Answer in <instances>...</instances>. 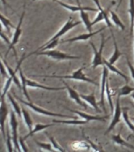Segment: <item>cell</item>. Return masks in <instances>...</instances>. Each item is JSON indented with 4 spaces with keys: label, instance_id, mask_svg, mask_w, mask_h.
<instances>
[{
    "label": "cell",
    "instance_id": "6da1fadb",
    "mask_svg": "<svg viewBox=\"0 0 134 152\" xmlns=\"http://www.w3.org/2000/svg\"><path fill=\"white\" fill-rule=\"evenodd\" d=\"M85 66H81L80 68L74 71L72 75H39L40 77H45V78H59V79H73V80H79L83 81L85 83H91L92 85L96 86L97 84L95 83V81H93L91 78H88L86 75H85L83 71L85 68Z\"/></svg>",
    "mask_w": 134,
    "mask_h": 152
},
{
    "label": "cell",
    "instance_id": "7a4b0ae2",
    "mask_svg": "<svg viewBox=\"0 0 134 152\" xmlns=\"http://www.w3.org/2000/svg\"><path fill=\"white\" fill-rule=\"evenodd\" d=\"M16 98L18 100L19 102L22 103L23 104L28 106L29 109H31L33 111L39 115H42V116H53V117H62V118H69V119H77L76 116H66L64 114H60V113H52V112L47 111L46 109H43L41 107L38 106L36 104H33L32 102H25L24 100L19 98V97H16Z\"/></svg>",
    "mask_w": 134,
    "mask_h": 152
},
{
    "label": "cell",
    "instance_id": "3957f363",
    "mask_svg": "<svg viewBox=\"0 0 134 152\" xmlns=\"http://www.w3.org/2000/svg\"><path fill=\"white\" fill-rule=\"evenodd\" d=\"M17 114L14 110L9 113V125L11 128V135L13 139V144H14V151H21V147L19 145V136H18V121L17 120Z\"/></svg>",
    "mask_w": 134,
    "mask_h": 152
},
{
    "label": "cell",
    "instance_id": "277c9868",
    "mask_svg": "<svg viewBox=\"0 0 134 152\" xmlns=\"http://www.w3.org/2000/svg\"><path fill=\"white\" fill-rule=\"evenodd\" d=\"M23 12L21 14V16L19 19V22L17 24V26L15 28V31H14V34H13V37H12L11 43L10 45H9V48H8V51H7V54H6V56H7V55L9 53V52L11 49L14 50V55L15 56L17 59V54L16 49H15V45L19 42V40H20V37H21V33H22V29H21V26H22V22H23V19L25 18V4H24L23 6Z\"/></svg>",
    "mask_w": 134,
    "mask_h": 152
},
{
    "label": "cell",
    "instance_id": "5b68a950",
    "mask_svg": "<svg viewBox=\"0 0 134 152\" xmlns=\"http://www.w3.org/2000/svg\"><path fill=\"white\" fill-rule=\"evenodd\" d=\"M35 54L38 56H46L55 59V60H71V59H80V56H71V55L66 54V53L54 49L47 50V51H43V52H38Z\"/></svg>",
    "mask_w": 134,
    "mask_h": 152
},
{
    "label": "cell",
    "instance_id": "8992f818",
    "mask_svg": "<svg viewBox=\"0 0 134 152\" xmlns=\"http://www.w3.org/2000/svg\"><path fill=\"white\" fill-rule=\"evenodd\" d=\"M105 42H106L105 37H104V35H102L101 45H100L99 50H97L96 48L93 43L90 42V45H92V48L94 50V56H93V60H92V67L94 69H96L97 66H104V57H103V51H104Z\"/></svg>",
    "mask_w": 134,
    "mask_h": 152
},
{
    "label": "cell",
    "instance_id": "52a82bcc",
    "mask_svg": "<svg viewBox=\"0 0 134 152\" xmlns=\"http://www.w3.org/2000/svg\"><path fill=\"white\" fill-rule=\"evenodd\" d=\"M93 2H95V4L96 5V7H98V9H99V13L97 14V16L95 18V19L93 20V21H92V26H94L95 24L98 23L99 21H106V25H107V27H108L110 29H111V32L112 30V25L111 23V19L109 18L108 17V12H109V9L108 10H104L102 8V7L100 6V3H99V0H93Z\"/></svg>",
    "mask_w": 134,
    "mask_h": 152
},
{
    "label": "cell",
    "instance_id": "ba28073f",
    "mask_svg": "<svg viewBox=\"0 0 134 152\" xmlns=\"http://www.w3.org/2000/svg\"><path fill=\"white\" fill-rule=\"evenodd\" d=\"M1 98L2 100H1V104H0V129H1L3 140H6V121L7 120L9 111H8V108L6 103L5 97L1 96Z\"/></svg>",
    "mask_w": 134,
    "mask_h": 152
},
{
    "label": "cell",
    "instance_id": "9c48e42d",
    "mask_svg": "<svg viewBox=\"0 0 134 152\" xmlns=\"http://www.w3.org/2000/svg\"><path fill=\"white\" fill-rule=\"evenodd\" d=\"M80 23H81V21H74V20L73 19V18L70 16V18H69L68 21L66 22V24H65V25H64V26H62L60 29H59V32H58V33H57L53 37L51 38L48 41H51V40H53L59 39L61 37L65 35L68 31H70V29L74 28L75 26L80 25Z\"/></svg>",
    "mask_w": 134,
    "mask_h": 152
},
{
    "label": "cell",
    "instance_id": "30bf717a",
    "mask_svg": "<svg viewBox=\"0 0 134 152\" xmlns=\"http://www.w3.org/2000/svg\"><path fill=\"white\" fill-rule=\"evenodd\" d=\"M108 69L106 66H104V70H103V73H102V78H101V91H100V100L98 102V104H100L104 109V111L105 112V113H106V109L105 107V102H104V96L106 94V83H107V78H108Z\"/></svg>",
    "mask_w": 134,
    "mask_h": 152
},
{
    "label": "cell",
    "instance_id": "8fae6325",
    "mask_svg": "<svg viewBox=\"0 0 134 152\" xmlns=\"http://www.w3.org/2000/svg\"><path fill=\"white\" fill-rule=\"evenodd\" d=\"M113 114V119H112V121H111V124H110V125H109L106 133H108L110 132H111V131L114 128V127L120 122L121 116L122 115V107H121L120 104V96H118V98H117L115 109H114Z\"/></svg>",
    "mask_w": 134,
    "mask_h": 152
},
{
    "label": "cell",
    "instance_id": "7c38bea8",
    "mask_svg": "<svg viewBox=\"0 0 134 152\" xmlns=\"http://www.w3.org/2000/svg\"><path fill=\"white\" fill-rule=\"evenodd\" d=\"M54 2H55L58 4L61 5L62 7H63L64 8H66L70 11L73 12H77V11H81V10H85V11H93L96 12L97 11V10L96 8H92V7H81L80 4L78 6H73V5H69L67 3H65V2H62L59 0H54Z\"/></svg>",
    "mask_w": 134,
    "mask_h": 152
},
{
    "label": "cell",
    "instance_id": "4fadbf2b",
    "mask_svg": "<svg viewBox=\"0 0 134 152\" xmlns=\"http://www.w3.org/2000/svg\"><path fill=\"white\" fill-rule=\"evenodd\" d=\"M106 28V27H104V28H100L99 30L96 31V32H89L88 33H84V34H80L79 36H77V37H72L70 39H68V40H62V43H67V42H75V41H85V40H89L90 38H92L93 36L96 35L98 33H99L100 32H102L103 30H104Z\"/></svg>",
    "mask_w": 134,
    "mask_h": 152
},
{
    "label": "cell",
    "instance_id": "5bb4252c",
    "mask_svg": "<svg viewBox=\"0 0 134 152\" xmlns=\"http://www.w3.org/2000/svg\"><path fill=\"white\" fill-rule=\"evenodd\" d=\"M63 83H64V85H65V86H66V90L68 91L69 96H70V97L71 99L73 100V101H74L77 104H79L80 106L84 107V109H87L88 106L82 102V99H81L80 94H79L76 90H73V88L70 87L67 83H65V82H64Z\"/></svg>",
    "mask_w": 134,
    "mask_h": 152
},
{
    "label": "cell",
    "instance_id": "9a60e30c",
    "mask_svg": "<svg viewBox=\"0 0 134 152\" xmlns=\"http://www.w3.org/2000/svg\"><path fill=\"white\" fill-rule=\"evenodd\" d=\"M69 111L72 112L73 113H76V114H78L79 116L83 118V120H85L88 123L90 121H105L106 120V118L108 117L107 116H92V115H90V114H88V113H83V112H80V111H78V110H73V109H70L67 108Z\"/></svg>",
    "mask_w": 134,
    "mask_h": 152
},
{
    "label": "cell",
    "instance_id": "2e32d148",
    "mask_svg": "<svg viewBox=\"0 0 134 152\" xmlns=\"http://www.w3.org/2000/svg\"><path fill=\"white\" fill-rule=\"evenodd\" d=\"M26 84H27V87L35 88V89H42V90H51V91H59V90H62L66 89V87H51V86L41 85V84L38 83L35 81L28 79V78L26 79Z\"/></svg>",
    "mask_w": 134,
    "mask_h": 152
},
{
    "label": "cell",
    "instance_id": "e0dca14e",
    "mask_svg": "<svg viewBox=\"0 0 134 152\" xmlns=\"http://www.w3.org/2000/svg\"><path fill=\"white\" fill-rule=\"evenodd\" d=\"M80 97H81V99L84 100V101L87 102V103H88L96 111L99 112V113L101 112L100 109H99V106H98V104H98V102H96V97H95L94 92H92L91 94H80Z\"/></svg>",
    "mask_w": 134,
    "mask_h": 152
},
{
    "label": "cell",
    "instance_id": "ac0fdd59",
    "mask_svg": "<svg viewBox=\"0 0 134 152\" xmlns=\"http://www.w3.org/2000/svg\"><path fill=\"white\" fill-rule=\"evenodd\" d=\"M111 35H112V37H113L114 40V52L112 56L110 57L108 61L111 63V64H115V62L118 60L119 58H120L122 56V53L119 51L118 47V44H117V41H116V39L114 37V35L113 31H111Z\"/></svg>",
    "mask_w": 134,
    "mask_h": 152
},
{
    "label": "cell",
    "instance_id": "d6986e66",
    "mask_svg": "<svg viewBox=\"0 0 134 152\" xmlns=\"http://www.w3.org/2000/svg\"><path fill=\"white\" fill-rule=\"evenodd\" d=\"M19 71V76H20V79H21V90L23 91L24 95L25 96L26 99L28 100V102H32L31 101V98L29 97V95H28V90H27V84H26V79L27 78H25V76L24 75L23 71H21V66L19 67L18 69Z\"/></svg>",
    "mask_w": 134,
    "mask_h": 152
},
{
    "label": "cell",
    "instance_id": "ffe728a7",
    "mask_svg": "<svg viewBox=\"0 0 134 152\" xmlns=\"http://www.w3.org/2000/svg\"><path fill=\"white\" fill-rule=\"evenodd\" d=\"M51 126H53V124H35L34 125V127H33V129H32V131H30L29 132V133L28 134H27V135L24 137V140H25L27 138L30 137V136H33L34 134H35L36 132H40V131H43L44 130V129H46V128H49V127H51Z\"/></svg>",
    "mask_w": 134,
    "mask_h": 152
},
{
    "label": "cell",
    "instance_id": "44dd1931",
    "mask_svg": "<svg viewBox=\"0 0 134 152\" xmlns=\"http://www.w3.org/2000/svg\"><path fill=\"white\" fill-rule=\"evenodd\" d=\"M120 133L121 132H119L118 134H117V135H112V140H113L115 143H117V144L120 145V146H122V147H127L129 149L133 150L134 151V146L130 144V143L128 142H126L125 140H123L122 138V136H121Z\"/></svg>",
    "mask_w": 134,
    "mask_h": 152
},
{
    "label": "cell",
    "instance_id": "7402d4cb",
    "mask_svg": "<svg viewBox=\"0 0 134 152\" xmlns=\"http://www.w3.org/2000/svg\"><path fill=\"white\" fill-rule=\"evenodd\" d=\"M104 66H106L109 71H111V72H113V73H115L116 75H118L121 76V77H122V78L126 81V82H128L127 77H126V76H125V75H124V74L120 71V70H118V69L117 68V67H116L113 64H111L110 62L107 61V60L105 59H104Z\"/></svg>",
    "mask_w": 134,
    "mask_h": 152
},
{
    "label": "cell",
    "instance_id": "603a6c76",
    "mask_svg": "<svg viewBox=\"0 0 134 152\" xmlns=\"http://www.w3.org/2000/svg\"><path fill=\"white\" fill-rule=\"evenodd\" d=\"M80 18H81V21L85 24V27H86V28H87V30L88 31V32H92V22L90 21L88 14L86 13L85 10H81V11H80Z\"/></svg>",
    "mask_w": 134,
    "mask_h": 152
},
{
    "label": "cell",
    "instance_id": "cb8c5ba5",
    "mask_svg": "<svg viewBox=\"0 0 134 152\" xmlns=\"http://www.w3.org/2000/svg\"><path fill=\"white\" fill-rule=\"evenodd\" d=\"M21 114H22V118L24 119L25 125L27 126L28 131L30 132L33 129V121H32V118L29 115V113L25 109L22 108L21 109Z\"/></svg>",
    "mask_w": 134,
    "mask_h": 152
},
{
    "label": "cell",
    "instance_id": "d4e9b609",
    "mask_svg": "<svg viewBox=\"0 0 134 152\" xmlns=\"http://www.w3.org/2000/svg\"><path fill=\"white\" fill-rule=\"evenodd\" d=\"M7 97L9 98V102L11 103L12 107H13V109H14V111L15 112V113L17 115L18 117L21 118V116H22V114H21V107L19 106V104H17V102H16V100L14 99V97H13L11 94H9L8 93H7Z\"/></svg>",
    "mask_w": 134,
    "mask_h": 152
},
{
    "label": "cell",
    "instance_id": "484cf974",
    "mask_svg": "<svg viewBox=\"0 0 134 152\" xmlns=\"http://www.w3.org/2000/svg\"><path fill=\"white\" fill-rule=\"evenodd\" d=\"M110 14H111V18H110V19L111 20V21H112L117 27H118V28H120V29L124 30V29H125V26H124V24L122 23V21H121V19L119 18V17H118L114 11H110Z\"/></svg>",
    "mask_w": 134,
    "mask_h": 152
},
{
    "label": "cell",
    "instance_id": "4316f807",
    "mask_svg": "<svg viewBox=\"0 0 134 152\" xmlns=\"http://www.w3.org/2000/svg\"><path fill=\"white\" fill-rule=\"evenodd\" d=\"M6 144H7V148L8 151H13L14 149V144L12 143L13 142V139H12V136L10 137V134H9V129L8 125L6 127Z\"/></svg>",
    "mask_w": 134,
    "mask_h": 152
},
{
    "label": "cell",
    "instance_id": "83f0119b",
    "mask_svg": "<svg viewBox=\"0 0 134 152\" xmlns=\"http://www.w3.org/2000/svg\"><path fill=\"white\" fill-rule=\"evenodd\" d=\"M130 15V33H133L134 27V0H130V10H129Z\"/></svg>",
    "mask_w": 134,
    "mask_h": 152
},
{
    "label": "cell",
    "instance_id": "f1b7e54d",
    "mask_svg": "<svg viewBox=\"0 0 134 152\" xmlns=\"http://www.w3.org/2000/svg\"><path fill=\"white\" fill-rule=\"evenodd\" d=\"M122 116L124 119L125 123L126 124L127 127H129L130 130L132 131L133 132H134V124L132 123L131 119L129 117V114H128V109H122Z\"/></svg>",
    "mask_w": 134,
    "mask_h": 152
},
{
    "label": "cell",
    "instance_id": "f546056e",
    "mask_svg": "<svg viewBox=\"0 0 134 152\" xmlns=\"http://www.w3.org/2000/svg\"><path fill=\"white\" fill-rule=\"evenodd\" d=\"M0 22L2 24L3 27H4L8 32L10 30V28H14V25L11 23V21H9L7 17H5L4 15H2L1 13H0Z\"/></svg>",
    "mask_w": 134,
    "mask_h": 152
},
{
    "label": "cell",
    "instance_id": "4dcf8cb0",
    "mask_svg": "<svg viewBox=\"0 0 134 152\" xmlns=\"http://www.w3.org/2000/svg\"><path fill=\"white\" fill-rule=\"evenodd\" d=\"M54 123H60V124H74V125H80V124H85L88 122L86 121H79L77 119H73V121H59V120H53Z\"/></svg>",
    "mask_w": 134,
    "mask_h": 152
},
{
    "label": "cell",
    "instance_id": "1f68e13d",
    "mask_svg": "<svg viewBox=\"0 0 134 152\" xmlns=\"http://www.w3.org/2000/svg\"><path fill=\"white\" fill-rule=\"evenodd\" d=\"M72 147L73 149L75 150H86V149H90L91 145L88 142H73L72 143Z\"/></svg>",
    "mask_w": 134,
    "mask_h": 152
},
{
    "label": "cell",
    "instance_id": "d6a6232c",
    "mask_svg": "<svg viewBox=\"0 0 134 152\" xmlns=\"http://www.w3.org/2000/svg\"><path fill=\"white\" fill-rule=\"evenodd\" d=\"M133 91L134 87L130 86L129 85H125L118 90V96H120V97H122V96H127V95H130Z\"/></svg>",
    "mask_w": 134,
    "mask_h": 152
},
{
    "label": "cell",
    "instance_id": "836d02e7",
    "mask_svg": "<svg viewBox=\"0 0 134 152\" xmlns=\"http://www.w3.org/2000/svg\"><path fill=\"white\" fill-rule=\"evenodd\" d=\"M35 142L36 143L38 147L41 148L43 150H45V151H55L54 149L52 147L51 143H47V142H39L37 140H35Z\"/></svg>",
    "mask_w": 134,
    "mask_h": 152
},
{
    "label": "cell",
    "instance_id": "e575fe53",
    "mask_svg": "<svg viewBox=\"0 0 134 152\" xmlns=\"http://www.w3.org/2000/svg\"><path fill=\"white\" fill-rule=\"evenodd\" d=\"M48 138H49L50 141H51V143L52 147L54 149V151H61V152H65V149L62 148V147L60 146V145L56 142V140H54V137H52V136H50V135H47Z\"/></svg>",
    "mask_w": 134,
    "mask_h": 152
},
{
    "label": "cell",
    "instance_id": "d590c367",
    "mask_svg": "<svg viewBox=\"0 0 134 152\" xmlns=\"http://www.w3.org/2000/svg\"><path fill=\"white\" fill-rule=\"evenodd\" d=\"M13 82H14V81H13V78H12L11 77H9V78H7V82L5 83V85L4 86H3V90H2V94H1V96L5 97V96L7 94L8 90H9V89L10 88V86H11V84Z\"/></svg>",
    "mask_w": 134,
    "mask_h": 152
},
{
    "label": "cell",
    "instance_id": "8d00e7d4",
    "mask_svg": "<svg viewBox=\"0 0 134 152\" xmlns=\"http://www.w3.org/2000/svg\"><path fill=\"white\" fill-rule=\"evenodd\" d=\"M0 74H1V75L3 76L7 79L9 77V74H8L7 71V68H6V66H5L4 63H3L1 58H0Z\"/></svg>",
    "mask_w": 134,
    "mask_h": 152
},
{
    "label": "cell",
    "instance_id": "74e56055",
    "mask_svg": "<svg viewBox=\"0 0 134 152\" xmlns=\"http://www.w3.org/2000/svg\"><path fill=\"white\" fill-rule=\"evenodd\" d=\"M2 28H3V26H2V24L0 22V39H2L5 43H7V45H10V43H11V41L9 40V38L7 37V36L5 34L3 30H2Z\"/></svg>",
    "mask_w": 134,
    "mask_h": 152
},
{
    "label": "cell",
    "instance_id": "f35d334b",
    "mask_svg": "<svg viewBox=\"0 0 134 152\" xmlns=\"http://www.w3.org/2000/svg\"><path fill=\"white\" fill-rule=\"evenodd\" d=\"M19 145H20V147H21V151H28V147H26L25 142V140H24V138L22 137H19Z\"/></svg>",
    "mask_w": 134,
    "mask_h": 152
},
{
    "label": "cell",
    "instance_id": "ab89813d",
    "mask_svg": "<svg viewBox=\"0 0 134 152\" xmlns=\"http://www.w3.org/2000/svg\"><path fill=\"white\" fill-rule=\"evenodd\" d=\"M83 136L85 137V140H86V141H87V142H88V143H89L90 145H91V147H92V148H93V150H95V151H99V148H97L96 145H95L94 143H93V142H92V141H91V140H89V139H88V137H87V136H85L84 133H83Z\"/></svg>",
    "mask_w": 134,
    "mask_h": 152
},
{
    "label": "cell",
    "instance_id": "60d3db41",
    "mask_svg": "<svg viewBox=\"0 0 134 152\" xmlns=\"http://www.w3.org/2000/svg\"><path fill=\"white\" fill-rule=\"evenodd\" d=\"M126 62H127L128 66H129V69H130V73H131V77L134 80V67L132 65V64L130 63V61L129 60V59H126Z\"/></svg>",
    "mask_w": 134,
    "mask_h": 152
},
{
    "label": "cell",
    "instance_id": "b9f144b4",
    "mask_svg": "<svg viewBox=\"0 0 134 152\" xmlns=\"http://www.w3.org/2000/svg\"><path fill=\"white\" fill-rule=\"evenodd\" d=\"M1 2H2V3L4 5V6H8V4H7V2L6 0H1Z\"/></svg>",
    "mask_w": 134,
    "mask_h": 152
},
{
    "label": "cell",
    "instance_id": "7bdbcfd3",
    "mask_svg": "<svg viewBox=\"0 0 134 152\" xmlns=\"http://www.w3.org/2000/svg\"><path fill=\"white\" fill-rule=\"evenodd\" d=\"M130 97H132L133 99L134 100V91H133V92L131 93V94H130Z\"/></svg>",
    "mask_w": 134,
    "mask_h": 152
},
{
    "label": "cell",
    "instance_id": "ee69618b",
    "mask_svg": "<svg viewBox=\"0 0 134 152\" xmlns=\"http://www.w3.org/2000/svg\"><path fill=\"white\" fill-rule=\"evenodd\" d=\"M122 0H120V1H119V2H118V7H117V8H118V7H120V4H121V2H122Z\"/></svg>",
    "mask_w": 134,
    "mask_h": 152
},
{
    "label": "cell",
    "instance_id": "f6af8a7d",
    "mask_svg": "<svg viewBox=\"0 0 134 152\" xmlns=\"http://www.w3.org/2000/svg\"><path fill=\"white\" fill-rule=\"evenodd\" d=\"M131 121H132L134 123V117H132V118H131Z\"/></svg>",
    "mask_w": 134,
    "mask_h": 152
},
{
    "label": "cell",
    "instance_id": "bcb514c9",
    "mask_svg": "<svg viewBox=\"0 0 134 152\" xmlns=\"http://www.w3.org/2000/svg\"><path fill=\"white\" fill-rule=\"evenodd\" d=\"M1 100H2V98H1V96H0V104H1Z\"/></svg>",
    "mask_w": 134,
    "mask_h": 152
},
{
    "label": "cell",
    "instance_id": "7dc6e473",
    "mask_svg": "<svg viewBox=\"0 0 134 152\" xmlns=\"http://www.w3.org/2000/svg\"><path fill=\"white\" fill-rule=\"evenodd\" d=\"M33 1H35V0H33Z\"/></svg>",
    "mask_w": 134,
    "mask_h": 152
},
{
    "label": "cell",
    "instance_id": "c3c4849f",
    "mask_svg": "<svg viewBox=\"0 0 134 152\" xmlns=\"http://www.w3.org/2000/svg\"><path fill=\"white\" fill-rule=\"evenodd\" d=\"M0 132H1V129H0Z\"/></svg>",
    "mask_w": 134,
    "mask_h": 152
},
{
    "label": "cell",
    "instance_id": "681fc988",
    "mask_svg": "<svg viewBox=\"0 0 134 152\" xmlns=\"http://www.w3.org/2000/svg\"><path fill=\"white\" fill-rule=\"evenodd\" d=\"M0 75H1V74H0Z\"/></svg>",
    "mask_w": 134,
    "mask_h": 152
}]
</instances>
